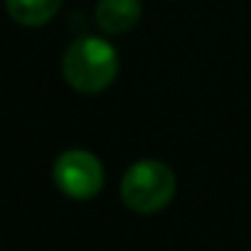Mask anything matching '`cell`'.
I'll list each match as a JSON object with an SVG mask.
<instances>
[{
	"mask_svg": "<svg viewBox=\"0 0 251 251\" xmlns=\"http://www.w3.org/2000/svg\"><path fill=\"white\" fill-rule=\"evenodd\" d=\"M120 71L115 47L102 37H78L69 44L61 59V74L76 93L95 95L110 88Z\"/></svg>",
	"mask_w": 251,
	"mask_h": 251,
	"instance_id": "1",
	"label": "cell"
},
{
	"mask_svg": "<svg viewBox=\"0 0 251 251\" xmlns=\"http://www.w3.org/2000/svg\"><path fill=\"white\" fill-rule=\"evenodd\" d=\"M176 195V173L159 159H142L125 171L120 183L122 202L137 215L164 210Z\"/></svg>",
	"mask_w": 251,
	"mask_h": 251,
	"instance_id": "2",
	"label": "cell"
},
{
	"mask_svg": "<svg viewBox=\"0 0 251 251\" xmlns=\"http://www.w3.org/2000/svg\"><path fill=\"white\" fill-rule=\"evenodd\" d=\"M54 183L64 195L74 200H88L102 190L105 171L95 154L85 149H69L54 161Z\"/></svg>",
	"mask_w": 251,
	"mask_h": 251,
	"instance_id": "3",
	"label": "cell"
},
{
	"mask_svg": "<svg viewBox=\"0 0 251 251\" xmlns=\"http://www.w3.org/2000/svg\"><path fill=\"white\" fill-rule=\"evenodd\" d=\"M142 20V0H98L95 22L105 34H127Z\"/></svg>",
	"mask_w": 251,
	"mask_h": 251,
	"instance_id": "4",
	"label": "cell"
},
{
	"mask_svg": "<svg viewBox=\"0 0 251 251\" xmlns=\"http://www.w3.org/2000/svg\"><path fill=\"white\" fill-rule=\"evenodd\" d=\"M64 0H5L7 15L22 27H42L56 17Z\"/></svg>",
	"mask_w": 251,
	"mask_h": 251,
	"instance_id": "5",
	"label": "cell"
}]
</instances>
